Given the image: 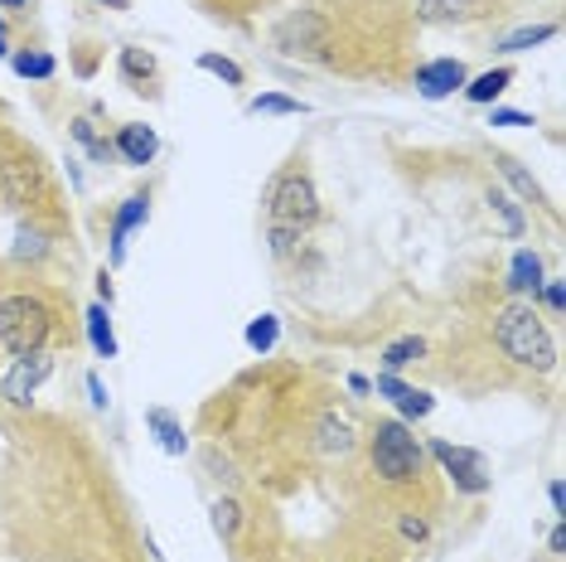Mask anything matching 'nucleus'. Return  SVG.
Segmentation results:
<instances>
[{
	"mask_svg": "<svg viewBox=\"0 0 566 562\" xmlns=\"http://www.w3.org/2000/svg\"><path fill=\"white\" fill-rule=\"evenodd\" d=\"M431 456L441 461L446 480L455 485L460 495H489V466L480 451H470V446H455V441H431Z\"/></svg>",
	"mask_w": 566,
	"mask_h": 562,
	"instance_id": "nucleus-7",
	"label": "nucleus"
},
{
	"mask_svg": "<svg viewBox=\"0 0 566 562\" xmlns=\"http://www.w3.org/2000/svg\"><path fill=\"white\" fill-rule=\"evenodd\" d=\"M547 500H552V509H557V514L566 509V504H562V480H552V485H547Z\"/></svg>",
	"mask_w": 566,
	"mask_h": 562,
	"instance_id": "nucleus-36",
	"label": "nucleus"
},
{
	"mask_svg": "<svg viewBox=\"0 0 566 562\" xmlns=\"http://www.w3.org/2000/svg\"><path fill=\"white\" fill-rule=\"evenodd\" d=\"M411 83H417V93L427 102H441L450 93H460V87L470 83V73H465V63L460 59H431V63H421Z\"/></svg>",
	"mask_w": 566,
	"mask_h": 562,
	"instance_id": "nucleus-10",
	"label": "nucleus"
},
{
	"mask_svg": "<svg viewBox=\"0 0 566 562\" xmlns=\"http://www.w3.org/2000/svg\"><path fill=\"white\" fill-rule=\"evenodd\" d=\"M83 325H87V344H93L97 360H117V330H112V315L107 305H87L83 311Z\"/></svg>",
	"mask_w": 566,
	"mask_h": 562,
	"instance_id": "nucleus-20",
	"label": "nucleus"
},
{
	"mask_svg": "<svg viewBox=\"0 0 566 562\" xmlns=\"http://www.w3.org/2000/svg\"><path fill=\"white\" fill-rule=\"evenodd\" d=\"M266 223L272 228H295V233H311V228L319 223V189H315V175L311 165H305V156H295L286 170L276 175L272 185H266Z\"/></svg>",
	"mask_w": 566,
	"mask_h": 562,
	"instance_id": "nucleus-4",
	"label": "nucleus"
},
{
	"mask_svg": "<svg viewBox=\"0 0 566 562\" xmlns=\"http://www.w3.org/2000/svg\"><path fill=\"white\" fill-rule=\"evenodd\" d=\"M494 165H499V170L509 175V185L518 189L523 199H533V204H543V209H547V195H543V185H537V180H533V175L523 170L518 160H513V156H504V150H494Z\"/></svg>",
	"mask_w": 566,
	"mask_h": 562,
	"instance_id": "nucleus-26",
	"label": "nucleus"
},
{
	"mask_svg": "<svg viewBox=\"0 0 566 562\" xmlns=\"http://www.w3.org/2000/svg\"><path fill=\"white\" fill-rule=\"evenodd\" d=\"M117 73H122V83L132 87V93H156L160 59L150 54V49H140V44H126V49H117Z\"/></svg>",
	"mask_w": 566,
	"mask_h": 562,
	"instance_id": "nucleus-12",
	"label": "nucleus"
},
{
	"mask_svg": "<svg viewBox=\"0 0 566 562\" xmlns=\"http://www.w3.org/2000/svg\"><path fill=\"white\" fill-rule=\"evenodd\" d=\"M248 112H252V117H305V112H311V102L286 97V93H262V97L248 102Z\"/></svg>",
	"mask_w": 566,
	"mask_h": 562,
	"instance_id": "nucleus-22",
	"label": "nucleus"
},
{
	"mask_svg": "<svg viewBox=\"0 0 566 562\" xmlns=\"http://www.w3.org/2000/svg\"><path fill=\"white\" fill-rule=\"evenodd\" d=\"M146 427L156 431V441H160V451H165V456H189L185 422H179L170 407H146Z\"/></svg>",
	"mask_w": 566,
	"mask_h": 562,
	"instance_id": "nucleus-17",
	"label": "nucleus"
},
{
	"mask_svg": "<svg viewBox=\"0 0 566 562\" xmlns=\"http://www.w3.org/2000/svg\"><path fill=\"white\" fill-rule=\"evenodd\" d=\"M112 150H117V160H126L132 170H146V165L160 156V136H156V126H146V122H122L117 136H112Z\"/></svg>",
	"mask_w": 566,
	"mask_h": 562,
	"instance_id": "nucleus-9",
	"label": "nucleus"
},
{
	"mask_svg": "<svg viewBox=\"0 0 566 562\" xmlns=\"http://www.w3.org/2000/svg\"><path fill=\"white\" fill-rule=\"evenodd\" d=\"M102 6H112V10H132V0H102Z\"/></svg>",
	"mask_w": 566,
	"mask_h": 562,
	"instance_id": "nucleus-39",
	"label": "nucleus"
},
{
	"mask_svg": "<svg viewBox=\"0 0 566 562\" xmlns=\"http://www.w3.org/2000/svg\"><path fill=\"white\" fill-rule=\"evenodd\" d=\"M368 476L388 495H417L427 485V446L417 441V431L402 417H378L364 437Z\"/></svg>",
	"mask_w": 566,
	"mask_h": 562,
	"instance_id": "nucleus-2",
	"label": "nucleus"
},
{
	"mask_svg": "<svg viewBox=\"0 0 566 562\" xmlns=\"http://www.w3.org/2000/svg\"><path fill=\"white\" fill-rule=\"evenodd\" d=\"M489 335H494V350L504 354V364L523 368V374H552L557 368V340H552L537 301L504 296L489 315Z\"/></svg>",
	"mask_w": 566,
	"mask_h": 562,
	"instance_id": "nucleus-1",
	"label": "nucleus"
},
{
	"mask_svg": "<svg viewBox=\"0 0 566 562\" xmlns=\"http://www.w3.org/2000/svg\"><path fill=\"white\" fill-rule=\"evenodd\" d=\"M349 393H358V398H364V393H373V383H368L364 374H349Z\"/></svg>",
	"mask_w": 566,
	"mask_h": 562,
	"instance_id": "nucleus-35",
	"label": "nucleus"
},
{
	"mask_svg": "<svg viewBox=\"0 0 566 562\" xmlns=\"http://www.w3.org/2000/svg\"><path fill=\"white\" fill-rule=\"evenodd\" d=\"M509 83H513V63H499V69L480 73V79H470L460 93H465V102H474V107H494V102L509 93Z\"/></svg>",
	"mask_w": 566,
	"mask_h": 562,
	"instance_id": "nucleus-18",
	"label": "nucleus"
},
{
	"mask_svg": "<svg viewBox=\"0 0 566 562\" xmlns=\"http://www.w3.org/2000/svg\"><path fill=\"white\" fill-rule=\"evenodd\" d=\"M557 34H562V24H557V20H543V24H518V30L499 34L494 49H499V54H527V49H537V44L557 40Z\"/></svg>",
	"mask_w": 566,
	"mask_h": 562,
	"instance_id": "nucleus-19",
	"label": "nucleus"
},
{
	"mask_svg": "<svg viewBox=\"0 0 566 562\" xmlns=\"http://www.w3.org/2000/svg\"><path fill=\"white\" fill-rule=\"evenodd\" d=\"M199 69L213 73V79H223L228 87H248V69H242L238 59H228V54H213L209 49V54H199Z\"/></svg>",
	"mask_w": 566,
	"mask_h": 562,
	"instance_id": "nucleus-27",
	"label": "nucleus"
},
{
	"mask_svg": "<svg viewBox=\"0 0 566 562\" xmlns=\"http://www.w3.org/2000/svg\"><path fill=\"white\" fill-rule=\"evenodd\" d=\"M242 340H248V350H252V354H262V360H266V354L276 350V340H281V321H276V315H256Z\"/></svg>",
	"mask_w": 566,
	"mask_h": 562,
	"instance_id": "nucleus-28",
	"label": "nucleus"
},
{
	"mask_svg": "<svg viewBox=\"0 0 566 562\" xmlns=\"http://www.w3.org/2000/svg\"><path fill=\"white\" fill-rule=\"evenodd\" d=\"M301 242H305V233H295V228H272L266 223V248H272L276 262H291L295 252H301Z\"/></svg>",
	"mask_w": 566,
	"mask_h": 562,
	"instance_id": "nucleus-29",
	"label": "nucleus"
},
{
	"mask_svg": "<svg viewBox=\"0 0 566 562\" xmlns=\"http://www.w3.org/2000/svg\"><path fill=\"white\" fill-rule=\"evenodd\" d=\"M30 0H0V10H24Z\"/></svg>",
	"mask_w": 566,
	"mask_h": 562,
	"instance_id": "nucleus-38",
	"label": "nucleus"
},
{
	"mask_svg": "<svg viewBox=\"0 0 566 562\" xmlns=\"http://www.w3.org/2000/svg\"><path fill=\"white\" fill-rule=\"evenodd\" d=\"M97 296H102V305H112V277H107V267L97 272Z\"/></svg>",
	"mask_w": 566,
	"mask_h": 562,
	"instance_id": "nucleus-34",
	"label": "nucleus"
},
{
	"mask_svg": "<svg viewBox=\"0 0 566 562\" xmlns=\"http://www.w3.org/2000/svg\"><path fill=\"white\" fill-rule=\"evenodd\" d=\"M319 562H397V548H388L382 539H368V543H349V548H334L329 558Z\"/></svg>",
	"mask_w": 566,
	"mask_h": 562,
	"instance_id": "nucleus-24",
	"label": "nucleus"
},
{
	"mask_svg": "<svg viewBox=\"0 0 566 562\" xmlns=\"http://www.w3.org/2000/svg\"><path fill=\"white\" fill-rule=\"evenodd\" d=\"M489 15L484 0H417V20L427 24H455V20H480Z\"/></svg>",
	"mask_w": 566,
	"mask_h": 562,
	"instance_id": "nucleus-16",
	"label": "nucleus"
},
{
	"mask_svg": "<svg viewBox=\"0 0 566 562\" xmlns=\"http://www.w3.org/2000/svg\"><path fill=\"white\" fill-rule=\"evenodd\" d=\"M87 393H93V407H97V413H107V388H102V378L97 374H87Z\"/></svg>",
	"mask_w": 566,
	"mask_h": 562,
	"instance_id": "nucleus-32",
	"label": "nucleus"
},
{
	"mask_svg": "<svg viewBox=\"0 0 566 562\" xmlns=\"http://www.w3.org/2000/svg\"><path fill=\"white\" fill-rule=\"evenodd\" d=\"M0 199L10 204V209H20V214H40L49 209V199H54V189H49V170H44V160L34 156V150H6L0 156Z\"/></svg>",
	"mask_w": 566,
	"mask_h": 562,
	"instance_id": "nucleus-5",
	"label": "nucleus"
},
{
	"mask_svg": "<svg viewBox=\"0 0 566 562\" xmlns=\"http://www.w3.org/2000/svg\"><path fill=\"white\" fill-rule=\"evenodd\" d=\"M150 219V195L146 189H136V195H126L117 204V214H112V233H107V262L122 267L126 262V242H132L136 228H146Z\"/></svg>",
	"mask_w": 566,
	"mask_h": 562,
	"instance_id": "nucleus-8",
	"label": "nucleus"
},
{
	"mask_svg": "<svg viewBox=\"0 0 566 562\" xmlns=\"http://www.w3.org/2000/svg\"><path fill=\"white\" fill-rule=\"evenodd\" d=\"M543 258H537V252L533 248H518V252H513V262H509V277H504V291H509V296H527V301H533V291L537 287H543Z\"/></svg>",
	"mask_w": 566,
	"mask_h": 562,
	"instance_id": "nucleus-15",
	"label": "nucleus"
},
{
	"mask_svg": "<svg viewBox=\"0 0 566 562\" xmlns=\"http://www.w3.org/2000/svg\"><path fill=\"white\" fill-rule=\"evenodd\" d=\"M552 553H566V519H557V529H552Z\"/></svg>",
	"mask_w": 566,
	"mask_h": 562,
	"instance_id": "nucleus-33",
	"label": "nucleus"
},
{
	"mask_svg": "<svg viewBox=\"0 0 566 562\" xmlns=\"http://www.w3.org/2000/svg\"><path fill=\"white\" fill-rule=\"evenodd\" d=\"M484 209H489V219H494V228L504 238H523V228H527V214H523V204L509 195V189H499V185H489L484 189Z\"/></svg>",
	"mask_w": 566,
	"mask_h": 562,
	"instance_id": "nucleus-14",
	"label": "nucleus"
},
{
	"mask_svg": "<svg viewBox=\"0 0 566 562\" xmlns=\"http://www.w3.org/2000/svg\"><path fill=\"white\" fill-rule=\"evenodd\" d=\"M417 360H427V340L402 335V340H392L388 350H382V374H402V368H411Z\"/></svg>",
	"mask_w": 566,
	"mask_h": 562,
	"instance_id": "nucleus-21",
	"label": "nucleus"
},
{
	"mask_svg": "<svg viewBox=\"0 0 566 562\" xmlns=\"http://www.w3.org/2000/svg\"><path fill=\"white\" fill-rule=\"evenodd\" d=\"M10 69L20 73V79H34V83H49L59 73V63H54V54L49 49H20L15 59H10Z\"/></svg>",
	"mask_w": 566,
	"mask_h": 562,
	"instance_id": "nucleus-23",
	"label": "nucleus"
},
{
	"mask_svg": "<svg viewBox=\"0 0 566 562\" xmlns=\"http://www.w3.org/2000/svg\"><path fill=\"white\" fill-rule=\"evenodd\" d=\"M10 258H15V262H44L49 258V233H44L40 223H20Z\"/></svg>",
	"mask_w": 566,
	"mask_h": 562,
	"instance_id": "nucleus-25",
	"label": "nucleus"
},
{
	"mask_svg": "<svg viewBox=\"0 0 566 562\" xmlns=\"http://www.w3.org/2000/svg\"><path fill=\"white\" fill-rule=\"evenodd\" d=\"M49 378H54V350L20 354V360H10L6 378H0V398H6V407H15V413H30L34 393H40Z\"/></svg>",
	"mask_w": 566,
	"mask_h": 562,
	"instance_id": "nucleus-6",
	"label": "nucleus"
},
{
	"mask_svg": "<svg viewBox=\"0 0 566 562\" xmlns=\"http://www.w3.org/2000/svg\"><path fill=\"white\" fill-rule=\"evenodd\" d=\"M10 54V30H6V20H0V59Z\"/></svg>",
	"mask_w": 566,
	"mask_h": 562,
	"instance_id": "nucleus-37",
	"label": "nucleus"
},
{
	"mask_svg": "<svg viewBox=\"0 0 566 562\" xmlns=\"http://www.w3.org/2000/svg\"><path fill=\"white\" fill-rule=\"evenodd\" d=\"M63 335L59 305L44 296V291H6L0 296V354L20 360V354L49 350V340Z\"/></svg>",
	"mask_w": 566,
	"mask_h": 562,
	"instance_id": "nucleus-3",
	"label": "nucleus"
},
{
	"mask_svg": "<svg viewBox=\"0 0 566 562\" xmlns=\"http://www.w3.org/2000/svg\"><path fill=\"white\" fill-rule=\"evenodd\" d=\"M489 126H533L527 112H513V107H494L489 112Z\"/></svg>",
	"mask_w": 566,
	"mask_h": 562,
	"instance_id": "nucleus-31",
	"label": "nucleus"
},
{
	"mask_svg": "<svg viewBox=\"0 0 566 562\" xmlns=\"http://www.w3.org/2000/svg\"><path fill=\"white\" fill-rule=\"evenodd\" d=\"M102 117H107V112H102V102H93V112H87V117H73L69 122V136L78 140V146L97 165H107V160H117V150H112V136H107V126H102Z\"/></svg>",
	"mask_w": 566,
	"mask_h": 562,
	"instance_id": "nucleus-13",
	"label": "nucleus"
},
{
	"mask_svg": "<svg viewBox=\"0 0 566 562\" xmlns=\"http://www.w3.org/2000/svg\"><path fill=\"white\" fill-rule=\"evenodd\" d=\"M533 301H543V311H547V315H562V301H566L562 281H557V277H547V281H543V287H537V291H533Z\"/></svg>",
	"mask_w": 566,
	"mask_h": 562,
	"instance_id": "nucleus-30",
	"label": "nucleus"
},
{
	"mask_svg": "<svg viewBox=\"0 0 566 562\" xmlns=\"http://www.w3.org/2000/svg\"><path fill=\"white\" fill-rule=\"evenodd\" d=\"M373 393H378V398H388L402 417H417V422H421V417L436 413V398H431V393H427V388H411V383H402L397 374H378Z\"/></svg>",
	"mask_w": 566,
	"mask_h": 562,
	"instance_id": "nucleus-11",
	"label": "nucleus"
}]
</instances>
